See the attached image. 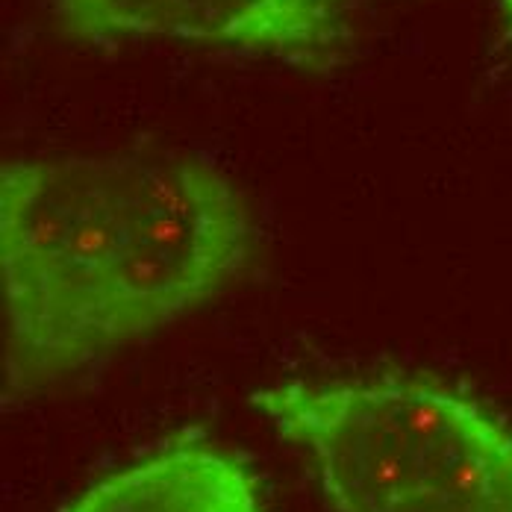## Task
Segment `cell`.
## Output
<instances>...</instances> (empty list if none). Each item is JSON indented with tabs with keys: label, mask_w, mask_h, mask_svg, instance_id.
<instances>
[{
	"label": "cell",
	"mask_w": 512,
	"mask_h": 512,
	"mask_svg": "<svg viewBox=\"0 0 512 512\" xmlns=\"http://www.w3.org/2000/svg\"><path fill=\"white\" fill-rule=\"evenodd\" d=\"M236 183L195 156H39L0 171L9 371L48 380L168 327L245 262Z\"/></svg>",
	"instance_id": "obj_1"
},
{
	"label": "cell",
	"mask_w": 512,
	"mask_h": 512,
	"mask_svg": "<svg viewBox=\"0 0 512 512\" xmlns=\"http://www.w3.org/2000/svg\"><path fill=\"white\" fill-rule=\"evenodd\" d=\"M65 30L112 45L165 39L330 68L351 42V0H53Z\"/></svg>",
	"instance_id": "obj_3"
},
{
	"label": "cell",
	"mask_w": 512,
	"mask_h": 512,
	"mask_svg": "<svg viewBox=\"0 0 512 512\" xmlns=\"http://www.w3.org/2000/svg\"><path fill=\"white\" fill-rule=\"evenodd\" d=\"M68 512H268L256 477L201 442L165 445L89 486Z\"/></svg>",
	"instance_id": "obj_4"
},
{
	"label": "cell",
	"mask_w": 512,
	"mask_h": 512,
	"mask_svg": "<svg viewBox=\"0 0 512 512\" xmlns=\"http://www.w3.org/2000/svg\"><path fill=\"white\" fill-rule=\"evenodd\" d=\"M251 404L339 512H512V430L430 380L283 383Z\"/></svg>",
	"instance_id": "obj_2"
},
{
	"label": "cell",
	"mask_w": 512,
	"mask_h": 512,
	"mask_svg": "<svg viewBox=\"0 0 512 512\" xmlns=\"http://www.w3.org/2000/svg\"><path fill=\"white\" fill-rule=\"evenodd\" d=\"M501 6H504V12H507V18H510V27H512V0H501Z\"/></svg>",
	"instance_id": "obj_5"
}]
</instances>
